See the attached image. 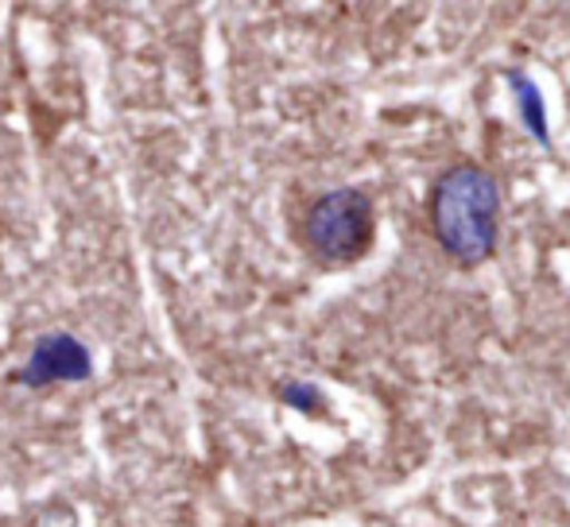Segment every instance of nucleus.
Here are the masks:
<instances>
[{
  "label": "nucleus",
  "mask_w": 570,
  "mask_h": 527,
  "mask_svg": "<svg viewBox=\"0 0 570 527\" xmlns=\"http://www.w3.org/2000/svg\"><path fill=\"white\" fill-rule=\"evenodd\" d=\"M431 229L446 257L478 268L497 252L501 233V190L485 167L458 163L439 175L431 190Z\"/></svg>",
  "instance_id": "1"
},
{
  "label": "nucleus",
  "mask_w": 570,
  "mask_h": 527,
  "mask_svg": "<svg viewBox=\"0 0 570 527\" xmlns=\"http://www.w3.org/2000/svg\"><path fill=\"white\" fill-rule=\"evenodd\" d=\"M373 202L353 187L318 195L307 210V221H303L307 249L323 264H357L373 245Z\"/></svg>",
  "instance_id": "2"
},
{
  "label": "nucleus",
  "mask_w": 570,
  "mask_h": 527,
  "mask_svg": "<svg viewBox=\"0 0 570 527\" xmlns=\"http://www.w3.org/2000/svg\"><path fill=\"white\" fill-rule=\"evenodd\" d=\"M90 377V354L70 334H47L31 349L28 369L20 372L23 385H51V380H86Z\"/></svg>",
  "instance_id": "3"
},
{
  "label": "nucleus",
  "mask_w": 570,
  "mask_h": 527,
  "mask_svg": "<svg viewBox=\"0 0 570 527\" xmlns=\"http://www.w3.org/2000/svg\"><path fill=\"white\" fill-rule=\"evenodd\" d=\"M509 82H512V93H517V101H520V113H524L528 132H532L540 143H548V121H543V98H540V90H535V86L528 82V74H509Z\"/></svg>",
  "instance_id": "4"
}]
</instances>
